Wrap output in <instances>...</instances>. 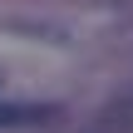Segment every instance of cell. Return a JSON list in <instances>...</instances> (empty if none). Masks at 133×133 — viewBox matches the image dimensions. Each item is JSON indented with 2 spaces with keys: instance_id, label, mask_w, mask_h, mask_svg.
<instances>
[{
  "instance_id": "obj_1",
  "label": "cell",
  "mask_w": 133,
  "mask_h": 133,
  "mask_svg": "<svg viewBox=\"0 0 133 133\" xmlns=\"http://www.w3.org/2000/svg\"><path fill=\"white\" fill-rule=\"evenodd\" d=\"M59 118L54 104H0V128H30V123H49Z\"/></svg>"
}]
</instances>
